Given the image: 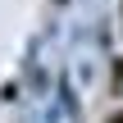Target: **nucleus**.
Here are the masks:
<instances>
[{"label": "nucleus", "mask_w": 123, "mask_h": 123, "mask_svg": "<svg viewBox=\"0 0 123 123\" xmlns=\"http://www.w3.org/2000/svg\"><path fill=\"white\" fill-rule=\"evenodd\" d=\"M114 87H123V59L114 64Z\"/></svg>", "instance_id": "obj_1"}, {"label": "nucleus", "mask_w": 123, "mask_h": 123, "mask_svg": "<svg viewBox=\"0 0 123 123\" xmlns=\"http://www.w3.org/2000/svg\"><path fill=\"white\" fill-rule=\"evenodd\" d=\"M105 123H123V110H114V114H110V119H105Z\"/></svg>", "instance_id": "obj_2"}]
</instances>
